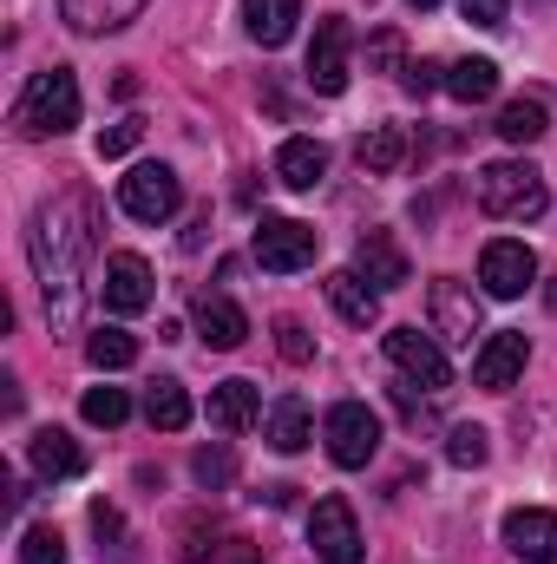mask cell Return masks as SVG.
Returning a JSON list of instances; mask_svg holds the SVG:
<instances>
[{
	"label": "cell",
	"instance_id": "cell-1",
	"mask_svg": "<svg viewBox=\"0 0 557 564\" xmlns=\"http://www.w3.org/2000/svg\"><path fill=\"white\" fill-rule=\"evenodd\" d=\"M86 217L92 210L79 197H59V204H40L33 224H26V257H33V276H40V295H46L53 335H73L79 315H86V257H92Z\"/></svg>",
	"mask_w": 557,
	"mask_h": 564
},
{
	"label": "cell",
	"instance_id": "cell-2",
	"mask_svg": "<svg viewBox=\"0 0 557 564\" xmlns=\"http://www.w3.org/2000/svg\"><path fill=\"white\" fill-rule=\"evenodd\" d=\"M13 126L26 139H66L79 126V79H73V66L33 73L26 93H20V106H13Z\"/></svg>",
	"mask_w": 557,
	"mask_h": 564
},
{
	"label": "cell",
	"instance_id": "cell-3",
	"mask_svg": "<svg viewBox=\"0 0 557 564\" xmlns=\"http://www.w3.org/2000/svg\"><path fill=\"white\" fill-rule=\"evenodd\" d=\"M545 171L538 164H525V158H499V164H485L479 171V210L485 217H505V224H532V217H545Z\"/></svg>",
	"mask_w": 557,
	"mask_h": 564
},
{
	"label": "cell",
	"instance_id": "cell-4",
	"mask_svg": "<svg viewBox=\"0 0 557 564\" xmlns=\"http://www.w3.org/2000/svg\"><path fill=\"white\" fill-rule=\"evenodd\" d=\"M250 250H256V263H263L270 276H295V270H308V263H315L321 237H315L302 217H263V224H256V237H250Z\"/></svg>",
	"mask_w": 557,
	"mask_h": 564
},
{
	"label": "cell",
	"instance_id": "cell-5",
	"mask_svg": "<svg viewBox=\"0 0 557 564\" xmlns=\"http://www.w3.org/2000/svg\"><path fill=\"white\" fill-rule=\"evenodd\" d=\"M387 361L401 368V381H414L426 394H439V388H452V361H446V348H439V335H419L414 322H401V328H387Z\"/></svg>",
	"mask_w": 557,
	"mask_h": 564
},
{
	"label": "cell",
	"instance_id": "cell-6",
	"mask_svg": "<svg viewBox=\"0 0 557 564\" xmlns=\"http://www.w3.org/2000/svg\"><path fill=\"white\" fill-rule=\"evenodd\" d=\"M321 440H328V459H335V466L361 473V466L381 453V421H374L361 401H335L328 421H321Z\"/></svg>",
	"mask_w": 557,
	"mask_h": 564
},
{
	"label": "cell",
	"instance_id": "cell-7",
	"mask_svg": "<svg viewBox=\"0 0 557 564\" xmlns=\"http://www.w3.org/2000/svg\"><path fill=\"white\" fill-rule=\"evenodd\" d=\"M119 204H125V217H139V224H171L177 204H184V184H177L171 164H139L132 177H119Z\"/></svg>",
	"mask_w": 557,
	"mask_h": 564
},
{
	"label": "cell",
	"instance_id": "cell-8",
	"mask_svg": "<svg viewBox=\"0 0 557 564\" xmlns=\"http://www.w3.org/2000/svg\"><path fill=\"white\" fill-rule=\"evenodd\" d=\"M308 545H315L321 564H361V525H354V506H348L341 492L315 499V512H308Z\"/></svg>",
	"mask_w": 557,
	"mask_h": 564
},
{
	"label": "cell",
	"instance_id": "cell-9",
	"mask_svg": "<svg viewBox=\"0 0 557 564\" xmlns=\"http://www.w3.org/2000/svg\"><path fill=\"white\" fill-rule=\"evenodd\" d=\"M479 282H485V295L518 302V295L538 282V257H532V243H518V237H492V243L479 250Z\"/></svg>",
	"mask_w": 557,
	"mask_h": 564
},
{
	"label": "cell",
	"instance_id": "cell-10",
	"mask_svg": "<svg viewBox=\"0 0 557 564\" xmlns=\"http://www.w3.org/2000/svg\"><path fill=\"white\" fill-rule=\"evenodd\" d=\"M525 361H532L525 328H499V335H485V341H479V355H472V381H479L485 394H505V388H518Z\"/></svg>",
	"mask_w": 557,
	"mask_h": 564
},
{
	"label": "cell",
	"instance_id": "cell-11",
	"mask_svg": "<svg viewBox=\"0 0 557 564\" xmlns=\"http://www.w3.org/2000/svg\"><path fill=\"white\" fill-rule=\"evenodd\" d=\"M348 46H354V33H348V20H321L315 26V40H308V86L321 93V99H335V93H348Z\"/></svg>",
	"mask_w": 557,
	"mask_h": 564
},
{
	"label": "cell",
	"instance_id": "cell-12",
	"mask_svg": "<svg viewBox=\"0 0 557 564\" xmlns=\"http://www.w3.org/2000/svg\"><path fill=\"white\" fill-rule=\"evenodd\" d=\"M485 315H479V295L466 289V282L439 276L433 282V328H439V341H459V348H472L485 328H479Z\"/></svg>",
	"mask_w": 557,
	"mask_h": 564
},
{
	"label": "cell",
	"instance_id": "cell-13",
	"mask_svg": "<svg viewBox=\"0 0 557 564\" xmlns=\"http://www.w3.org/2000/svg\"><path fill=\"white\" fill-rule=\"evenodd\" d=\"M99 295H106L112 315H139V308H151V263H144L139 250H112V257H106Z\"/></svg>",
	"mask_w": 557,
	"mask_h": 564
},
{
	"label": "cell",
	"instance_id": "cell-14",
	"mask_svg": "<svg viewBox=\"0 0 557 564\" xmlns=\"http://www.w3.org/2000/svg\"><path fill=\"white\" fill-rule=\"evenodd\" d=\"M184 564H263V545H250V539H237L223 525L190 519L184 525Z\"/></svg>",
	"mask_w": 557,
	"mask_h": 564
},
{
	"label": "cell",
	"instance_id": "cell-15",
	"mask_svg": "<svg viewBox=\"0 0 557 564\" xmlns=\"http://www.w3.org/2000/svg\"><path fill=\"white\" fill-rule=\"evenodd\" d=\"M354 270L374 282V289H407V282H414L407 250H401L387 230H361V243H354Z\"/></svg>",
	"mask_w": 557,
	"mask_h": 564
},
{
	"label": "cell",
	"instance_id": "cell-16",
	"mask_svg": "<svg viewBox=\"0 0 557 564\" xmlns=\"http://www.w3.org/2000/svg\"><path fill=\"white\" fill-rule=\"evenodd\" d=\"M505 545L525 564H557V512H538V506L505 512Z\"/></svg>",
	"mask_w": 557,
	"mask_h": 564
},
{
	"label": "cell",
	"instance_id": "cell-17",
	"mask_svg": "<svg viewBox=\"0 0 557 564\" xmlns=\"http://www.w3.org/2000/svg\"><path fill=\"white\" fill-rule=\"evenodd\" d=\"M26 466H33V479H73L86 466V453H79V440L66 426H40L26 440Z\"/></svg>",
	"mask_w": 557,
	"mask_h": 564
},
{
	"label": "cell",
	"instance_id": "cell-18",
	"mask_svg": "<svg viewBox=\"0 0 557 564\" xmlns=\"http://www.w3.org/2000/svg\"><path fill=\"white\" fill-rule=\"evenodd\" d=\"M263 421V388L256 381H217L210 388V426L217 433H250Z\"/></svg>",
	"mask_w": 557,
	"mask_h": 564
},
{
	"label": "cell",
	"instance_id": "cell-19",
	"mask_svg": "<svg viewBox=\"0 0 557 564\" xmlns=\"http://www.w3.org/2000/svg\"><path fill=\"white\" fill-rule=\"evenodd\" d=\"M321 289H328V302H335V315H341V322H354V328L381 322V289L361 276V270H335Z\"/></svg>",
	"mask_w": 557,
	"mask_h": 564
},
{
	"label": "cell",
	"instance_id": "cell-20",
	"mask_svg": "<svg viewBox=\"0 0 557 564\" xmlns=\"http://www.w3.org/2000/svg\"><path fill=\"white\" fill-rule=\"evenodd\" d=\"M144 13V0H59V20L73 33H119Z\"/></svg>",
	"mask_w": 557,
	"mask_h": 564
},
{
	"label": "cell",
	"instance_id": "cell-21",
	"mask_svg": "<svg viewBox=\"0 0 557 564\" xmlns=\"http://www.w3.org/2000/svg\"><path fill=\"white\" fill-rule=\"evenodd\" d=\"M197 335H204L217 355H230V348H243V335H250V315H243L230 295H204V302H197Z\"/></svg>",
	"mask_w": 557,
	"mask_h": 564
},
{
	"label": "cell",
	"instance_id": "cell-22",
	"mask_svg": "<svg viewBox=\"0 0 557 564\" xmlns=\"http://www.w3.org/2000/svg\"><path fill=\"white\" fill-rule=\"evenodd\" d=\"M276 177L288 184V191H315V184L328 177V144H315V139H282Z\"/></svg>",
	"mask_w": 557,
	"mask_h": 564
},
{
	"label": "cell",
	"instance_id": "cell-23",
	"mask_svg": "<svg viewBox=\"0 0 557 564\" xmlns=\"http://www.w3.org/2000/svg\"><path fill=\"white\" fill-rule=\"evenodd\" d=\"M302 20V0H243V26L256 46H282Z\"/></svg>",
	"mask_w": 557,
	"mask_h": 564
},
{
	"label": "cell",
	"instance_id": "cell-24",
	"mask_svg": "<svg viewBox=\"0 0 557 564\" xmlns=\"http://www.w3.org/2000/svg\"><path fill=\"white\" fill-rule=\"evenodd\" d=\"M144 421L157 426V433H184V426H190V394H184V381L157 375V381L144 388Z\"/></svg>",
	"mask_w": 557,
	"mask_h": 564
},
{
	"label": "cell",
	"instance_id": "cell-25",
	"mask_svg": "<svg viewBox=\"0 0 557 564\" xmlns=\"http://www.w3.org/2000/svg\"><path fill=\"white\" fill-rule=\"evenodd\" d=\"M263 433H270V446H276V453H302V446L315 440L308 401H302V394H282L276 408H270V426H263Z\"/></svg>",
	"mask_w": 557,
	"mask_h": 564
},
{
	"label": "cell",
	"instance_id": "cell-26",
	"mask_svg": "<svg viewBox=\"0 0 557 564\" xmlns=\"http://www.w3.org/2000/svg\"><path fill=\"white\" fill-rule=\"evenodd\" d=\"M446 93H452L459 106H479V99L499 93V66H492V59H452V66H446Z\"/></svg>",
	"mask_w": 557,
	"mask_h": 564
},
{
	"label": "cell",
	"instance_id": "cell-27",
	"mask_svg": "<svg viewBox=\"0 0 557 564\" xmlns=\"http://www.w3.org/2000/svg\"><path fill=\"white\" fill-rule=\"evenodd\" d=\"M545 132H551L545 99H512V106L499 112V139H505V144H538Z\"/></svg>",
	"mask_w": 557,
	"mask_h": 564
},
{
	"label": "cell",
	"instance_id": "cell-28",
	"mask_svg": "<svg viewBox=\"0 0 557 564\" xmlns=\"http://www.w3.org/2000/svg\"><path fill=\"white\" fill-rule=\"evenodd\" d=\"M354 158H361V171L387 177V171H401V158H407V132H401V126H374L368 139L354 144Z\"/></svg>",
	"mask_w": 557,
	"mask_h": 564
},
{
	"label": "cell",
	"instance_id": "cell-29",
	"mask_svg": "<svg viewBox=\"0 0 557 564\" xmlns=\"http://www.w3.org/2000/svg\"><path fill=\"white\" fill-rule=\"evenodd\" d=\"M86 361H92L99 375H119V368L139 361V341H132L125 328H92V335H86Z\"/></svg>",
	"mask_w": 557,
	"mask_h": 564
},
{
	"label": "cell",
	"instance_id": "cell-30",
	"mask_svg": "<svg viewBox=\"0 0 557 564\" xmlns=\"http://www.w3.org/2000/svg\"><path fill=\"white\" fill-rule=\"evenodd\" d=\"M190 473H197V486H204V492H223V486L237 479V453H230V446H197Z\"/></svg>",
	"mask_w": 557,
	"mask_h": 564
},
{
	"label": "cell",
	"instance_id": "cell-31",
	"mask_svg": "<svg viewBox=\"0 0 557 564\" xmlns=\"http://www.w3.org/2000/svg\"><path fill=\"white\" fill-rule=\"evenodd\" d=\"M79 414H86L92 426H125V414H132V401H125V388H86Z\"/></svg>",
	"mask_w": 557,
	"mask_h": 564
},
{
	"label": "cell",
	"instance_id": "cell-32",
	"mask_svg": "<svg viewBox=\"0 0 557 564\" xmlns=\"http://www.w3.org/2000/svg\"><path fill=\"white\" fill-rule=\"evenodd\" d=\"M485 453H492V446H485V426H452V433H446V459H452V466H466V473H472V466H485Z\"/></svg>",
	"mask_w": 557,
	"mask_h": 564
},
{
	"label": "cell",
	"instance_id": "cell-33",
	"mask_svg": "<svg viewBox=\"0 0 557 564\" xmlns=\"http://www.w3.org/2000/svg\"><path fill=\"white\" fill-rule=\"evenodd\" d=\"M20 564H66V539L53 525H26L20 539Z\"/></svg>",
	"mask_w": 557,
	"mask_h": 564
},
{
	"label": "cell",
	"instance_id": "cell-34",
	"mask_svg": "<svg viewBox=\"0 0 557 564\" xmlns=\"http://www.w3.org/2000/svg\"><path fill=\"white\" fill-rule=\"evenodd\" d=\"M276 348H282V361H295V368H302V361H315V341H308V328H302L295 315H282V322H276Z\"/></svg>",
	"mask_w": 557,
	"mask_h": 564
},
{
	"label": "cell",
	"instance_id": "cell-35",
	"mask_svg": "<svg viewBox=\"0 0 557 564\" xmlns=\"http://www.w3.org/2000/svg\"><path fill=\"white\" fill-rule=\"evenodd\" d=\"M368 66H374V73H394V66H401V33H394V26H381V33L368 40Z\"/></svg>",
	"mask_w": 557,
	"mask_h": 564
},
{
	"label": "cell",
	"instance_id": "cell-36",
	"mask_svg": "<svg viewBox=\"0 0 557 564\" xmlns=\"http://www.w3.org/2000/svg\"><path fill=\"white\" fill-rule=\"evenodd\" d=\"M401 86H407L414 99H426V93H433V86H446V79H439V66H433V59H414V66H401Z\"/></svg>",
	"mask_w": 557,
	"mask_h": 564
},
{
	"label": "cell",
	"instance_id": "cell-37",
	"mask_svg": "<svg viewBox=\"0 0 557 564\" xmlns=\"http://www.w3.org/2000/svg\"><path fill=\"white\" fill-rule=\"evenodd\" d=\"M139 119H125V126H112V132H99V158H125L132 144H139Z\"/></svg>",
	"mask_w": 557,
	"mask_h": 564
},
{
	"label": "cell",
	"instance_id": "cell-38",
	"mask_svg": "<svg viewBox=\"0 0 557 564\" xmlns=\"http://www.w3.org/2000/svg\"><path fill=\"white\" fill-rule=\"evenodd\" d=\"M505 7H512V0H459V13H466L472 26H505Z\"/></svg>",
	"mask_w": 557,
	"mask_h": 564
},
{
	"label": "cell",
	"instance_id": "cell-39",
	"mask_svg": "<svg viewBox=\"0 0 557 564\" xmlns=\"http://www.w3.org/2000/svg\"><path fill=\"white\" fill-rule=\"evenodd\" d=\"M545 302H551V315H557V282H551V289H545Z\"/></svg>",
	"mask_w": 557,
	"mask_h": 564
},
{
	"label": "cell",
	"instance_id": "cell-40",
	"mask_svg": "<svg viewBox=\"0 0 557 564\" xmlns=\"http://www.w3.org/2000/svg\"><path fill=\"white\" fill-rule=\"evenodd\" d=\"M407 7H419V13H426V7H439V0H407Z\"/></svg>",
	"mask_w": 557,
	"mask_h": 564
}]
</instances>
